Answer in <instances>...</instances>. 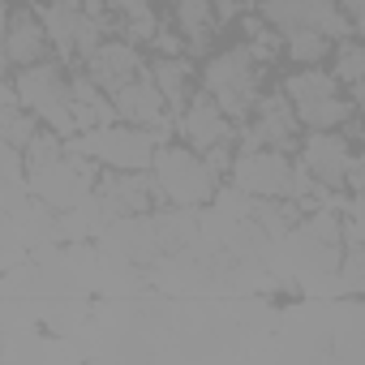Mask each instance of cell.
<instances>
[{
    "mask_svg": "<svg viewBox=\"0 0 365 365\" xmlns=\"http://www.w3.org/2000/svg\"><path fill=\"white\" fill-rule=\"evenodd\" d=\"M112 108L133 125H163V99H159V91L150 82L129 78L125 86L112 91Z\"/></svg>",
    "mask_w": 365,
    "mask_h": 365,
    "instance_id": "cell-9",
    "label": "cell"
},
{
    "mask_svg": "<svg viewBox=\"0 0 365 365\" xmlns=\"http://www.w3.org/2000/svg\"><path fill=\"white\" fill-rule=\"evenodd\" d=\"M155 198H163V194H159L155 180H150V176H142V172L108 176L103 185H99V202H103L108 211H116V215H138V211H146Z\"/></svg>",
    "mask_w": 365,
    "mask_h": 365,
    "instance_id": "cell-8",
    "label": "cell"
},
{
    "mask_svg": "<svg viewBox=\"0 0 365 365\" xmlns=\"http://www.w3.org/2000/svg\"><path fill=\"white\" fill-rule=\"evenodd\" d=\"M361 65H365V56H361V48L356 43H344L339 48V61H335V82H348V86H356L361 82Z\"/></svg>",
    "mask_w": 365,
    "mask_h": 365,
    "instance_id": "cell-20",
    "label": "cell"
},
{
    "mask_svg": "<svg viewBox=\"0 0 365 365\" xmlns=\"http://www.w3.org/2000/svg\"><path fill=\"white\" fill-rule=\"evenodd\" d=\"M284 91H288V99H292V103H305V99L335 95V78H331V73H322V69H305V73H297Z\"/></svg>",
    "mask_w": 365,
    "mask_h": 365,
    "instance_id": "cell-17",
    "label": "cell"
},
{
    "mask_svg": "<svg viewBox=\"0 0 365 365\" xmlns=\"http://www.w3.org/2000/svg\"><path fill=\"white\" fill-rule=\"evenodd\" d=\"M185 82H190L185 61H176V56H159L155 61V91H159L163 103H180V99H185Z\"/></svg>",
    "mask_w": 365,
    "mask_h": 365,
    "instance_id": "cell-16",
    "label": "cell"
},
{
    "mask_svg": "<svg viewBox=\"0 0 365 365\" xmlns=\"http://www.w3.org/2000/svg\"><path fill=\"white\" fill-rule=\"evenodd\" d=\"M207 91H211V103L224 112V116H241L254 99H258V69H254V56L245 48L237 52H224L207 65Z\"/></svg>",
    "mask_w": 365,
    "mask_h": 365,
    "instance_id": "cell-4",
    "label": "cell"
},
{
    "mask_svg": "<svg viewBox=\"0 0 365 365\" xmlns=\"http://www.w3.org/2000/svg\"><path fill=\"white\" fill-rule=\"evenodd\" d=\"M5 65H9V56H5V48H0V73H5Z\"/></svg>",
    "mask_w": 365,
    "mask_h": 365,
    "instance_id": "cell-23",
    "label": "cell"
},
{
    "mask_svg": "<svg viewBox=\"0 0 365 365\" xmlns=\"http://www.w3.org/2000/svg\"><path fill=\"white\" fill-rule=\"evenodd\" d=\"M339 5H344V22L356 31L361 26V0H339Z\"/></svg>",
    "mask_w": 365,
    "mask_h": 365,
    "instance_id": "cell-22",
    "label": "cell"
},
{
    "mask_svg": "<svg viewBox=\"0 0 365 365\" xmlns=\"http://www.w3.org/2000/svg\"><path fill=\"white\" fill-rule=\"evenodd\" d=\"M150 168H155L150 180L159 185V194L172 198V202H180V207L207 202L215 194V172L202 159H194V150H176V146L155 150L150 155Z\"/></svg>",
    "mask_w": 365,
    "mask_h": 365,
    "instance_id": "cell-2",
    "label": "cell"
},
{
    "mask_svg": "<svg viewBox=\"0 0 365 365\" xmlns=\"http://www.w3.org/2000/svg\"><path fill=\"white\" fill-rule=\"evenodd\" d=\"M91 185H95V168L82 155L39 163V168H31V180H26V190L39 194L56 211H73L78 202H86L91 198Z\"/></svg>",
    "mask_w": 365,
    "mask_h": 365,
    "instance_id": "cell-3",
    "label": "cell"
},
{
    "mask_svg": "<svg viewBox=\"0 0 365 365\" xmlns=\"http://www.w3.org/2000/svg\"><path fill=\"white\" fill-rule=\"evenodd\" d=\"M18 103L35 108L52 133H73V112H69V82L61 78L56 65H26L18 78Z\"/></svg>",
    "mask_w": 365,
    "mask_h": 365,
    "instance_id": "cell-5",
    "label": "cell"
},
{
    "mask_svg": "<svg viewBox=\"0 0 365 365\" xmlns=\"http://www.w3.org/2000/svg\"><path fill=\"white\" fill-rule=\"evenodd\" d=\"M155 138H163L159 129H125V125H95L91 133H82L73 142L78 155H95L99 163H112L120 172H142L150 168L155 155Z\"/></svg>",
    "mask_w": 365,
    "mask_h": 365,
    "instance_id": "cell-1",
    "label": "cell"
},
{
    "mask_svg": "<svg viewBox=\"0 0 365 365\" xmlns=\"http://www.w3.org/2000/svg\"><path fill=\"white\" fill-rule=\"evenodd\" d=\"M352 159H356V155L348 150V142H344L339 133L318 129V133L305 142V172L318 176L322 185H344V176H348V163H352Z\"/></svg>",
    "mask_w": 365,
    "mask_h": 365,
    "instance_id": "cell-7",
    "label": "cell"
},
{
    "mask_svg": "<svg viewBox=\"0 0 365 365\" xmlns=\"http://www.w3.org/2000/svg\"><path fill=\"white\" fill-rule=\"evenodd\" d=\"M180 133L190 138L194 150H211L228 138V116L211 103V99H194L185 108V120H180Z\"/></svg>",
    "mask_w": 365,
    "mask_h": 365,
    "instance_id": "cell-10",
    "label": "cell"
},
{
    "mask_svg": "<svg viewBox=\"0 0 365 365\" xmlns=\"http://www.w3.org/2000/svg\"><path fill=\"white\" fill-rule=\"evenodd\" d=\"M237 185L245 194H262V198H279L288 194V180H292V168L284 163V155L275 150H254L245 159H237Z\"/></svg>",
    "mask_w": 365,
    "mask_h": 365,
    "instance_id": "cell-6",
    "label": "cell"
},
{
    "mask_svg": "<svg viewBox=\"0 0 365 365\" xmlns=\"http://www.w3.org/2000/svg\"><path fill=\"white\" fill-rule=\"evenodd\" d=\"M292 125H297V112L288 108V99L271 95L258 103V129H254V142L262 146H284L292 138Z\"/></svg>",
    "mask_w": 365,
    "mask_h": 365,
    "instance_id": "cell-13",
    "label": "cell"
},
{
    "mask_svg": "<svg viewBox=\"0 0 365 365\" xmlns=\"http://www.w3.org/2000/svg\"><path fill=\"white\" fill-rule=\"evenodd\" d=\"M297 116H301V125H309V129H335V125H344V120L352 116V103L339 99V95H322V99L297 103Z\"/></svg>",
    "mask_w": 365,
    "mask_h": 365,
    "instance_id": "cell-14",
    "label": "cell"
},
{
    "mask_svg": "<svg viewBox=\"0 0 365 365\" xmlns=\"http://www.w3.org/2000/svg\"><path fill=\"white\" fill-rule=\"evenodd\" d=\"M288 52H292V61L314 65V61H322V56H327V35H322V31H314V26L288 31Z\"/></svg>",
    "mask_w": 365,
    "mask_h": 365,
    "instance_id": "cell-18",
    "label": "cell"
},
{
    "mask_svg": "<svg viewBox=\"0 0 365 365\" xmlns=\"http://www.w3.org/2000/svg\"><path fill=\"white\" fill-rule=\"evenodd\" d=\"M138 73H142V65H138L133 48H125V43H108V48H95L91 52V82L95 86L116 91V86H125Z\"/></svg>",
    "mask_w": 365,
    "mask_h": 365,
    "instance_id": "cell-11",
    "label": "cell"
},
{
    "mask_svg": "<svg viewBox=\"0 0 365 365\" xmlns=\"http://www.w3.org/2000/svg\"><path fill=\"white\" fill-rule=\"evenodd\" d=\"M176 22L198 48L207 43L211 26H215V14H211V0H176Z\"/></svg>",
    "mask_w": 365,
    "mask_h": 365,
    "instance_id": "cell-15",
    "label": "cell"
},
{
    "mask_svg": "<svg viewBox=\"0 0 365 365\" xmlns=\"http://www.w3.org/2000/svg\"><path fill=\"white\" fill-rule=\"evenodd\" d=\"M43 48H48V35H43V26L22 9V14H14V22L5 26V56L14 61V65H39V56H43Z\"/></svg>",
    "mask_w": 365,
    "mask_h": 365,
    "instance_id": "cell-12",
    "label": "cell"
},
{
    "mask_svg": "<svg viewBox=\"0 0 365 365\" xmlns=\"http://www.w3.org/2000/svg\"><path fill=\"white\" fill-rule=\"evenodd\" d=\"M120 9L133 18V35H155V14L146 9V0H120Z\"/></svg>",
    "mask_w": 365,
    "mask_h": 365,
    "instance_id": "cell-21",
    "label": "cell"
},
{
    "mask_svg": "<svg viewBox=\"0 0 365 365\" xmlns=\"http://www.w3.org/2000/svg\"><path fill=\"white\" fill-rule=\"evenodd\" d=\"M35 138V120L14 112V108H0V142H9V146H26Z\"/></svg>",
    "mask_w": 365,
    "mask_h": 365,
    "instance_id": "cell-19",
    "label": "cell"
}]
</instances>
